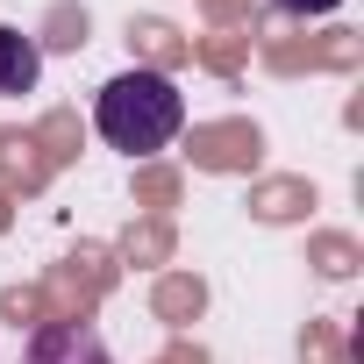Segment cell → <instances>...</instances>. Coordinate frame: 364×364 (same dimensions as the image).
Returning a JSON list of instances; mask_svg holds the SVG:
<instances>
[{
	"label": "cell",
	"instance_id": "3",
	"mask_svg": "<svg viewBox=\"0 0 364 364\" xmlns=\"http://www.w3.org/2000/svg\"><path fill=\"white\" fill-rule=\"evenodd\" d=\"M36 79H43V50H36V36H22V29L0 22V100L36 93Z\"/></svg>",
	"mask_w": 364,
	"mask_h": 364
},
{
	"label": "cell",
	"instance_id": "1",
	"mask_svg": "<svg viewBox=\"0 0 364 364\" xmlns=\"http://www.w3.org/2000/svg\"><path fill=\"white\" fill-rule=\"evenodd\" d=\"M178 122H186V93H178L164 72H150V65L114 72V79L100 86V100H93L100 143H107V150H129V157L164 150V143L178 136Z\"/></svg>",
	"mask_w": 364,
	"mask_h": 364
},
{
	"label": "cell",
	"instance_id": "2",
	"mask_svg": "<svg viewBox=\"0 0 364 364\" xmlns=\"http://www.w3.org/2000/svg\"><path fill=\"white\" fill-rule=\"evenodd\" d=\"M22 364H114L107 336L93 321H43L22 350Z\"/></svg>",
	"mask_w": 364,
	"mask_h": 364
},
{
	"label": "cell",
	"instance_id": "4",
	"mask_svg": "<svg viewBox=\"0 0 364 364\" xmlns=\"http://www.w3.org/2000/svg\"><path fill=\"white\" fill-rule=\"evenodd\" d=\"M272 8H279V15H300V22H307V15H336L343 0H272Z\"/></svg>",
	"mask_w": 364,
	"mask_h": 364
}]
</instances>
